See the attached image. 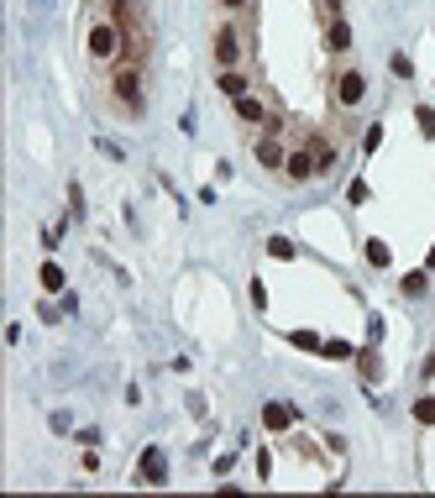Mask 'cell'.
Returning <instances> with one entry per match:
<instances>
[{
    "mask_svg": "<svg viewBox=\"0 0 435 498\" xmlns=\"http://www.w3.org/2000/svg\"><path fill=\"white\" fill-rule=\"evenodd\" d=\"M147 74H142V63H115L111 79H105V111L121 116V121H137L142 105H147Z\"/></svg>",
    "mask_w": 435,
    "mask_h": 498,
    "instance_id": "6da1fadb",
    "label": "cell"
},
{
    "mask_svg": "<svg viewBox=\"0 0 435 498\" xmlns=\"http://www.w3.org/2000/svg\"><path fill=\"white\" fill-rule=\"evenodd\" d=\"M210 52H215L220 69H236V63H242V52H247L242 26H236V21H220V26H215V37H210Z\"/></svg>",
    "mask_w": 435,
    "mask_h": 498,
    "instance_id": "7a4b0ae2",
    "label": "cell"
},
{
    "mask_svg": "<svg viewBox=\"0 0 435 498\" xmlns=\"http://www.w3.org/2000/svg\"><path fill=\"white\" fill-rule=\"evenodd\" d=\"M362 95H367V79H362L357 69H341V79H336V100L351 111V105H362Z\"/></svg>",
    "mask_w": 435,
    "mask_h": 498,
    "instance_id": "3957f363",
    "label": "cell"
},
{
    "mask_svg": "<svg viewBox=\"0 0 435 498\" xmlns=\"http://www.w3.org/2000/svg\"><path fill=\"white\" fill-rule=\"evenodd\" d=\"M283 173H288L294 184H310V179H320V168H315V157H310V153H288V157H283Z\"/></svg>",
    "mask_w": 435,
    "mask_h": 498,
    "instance_id": "277c9868",
    "label": "cell"
},
{
    "mask_svg": "<svg viewBox=\"0 0 435 498\" xmlns=\"http://www.w3.org/2000/svg\"><path fill=\"white\" fill-rule=\"evenodd\" d=\"M257 163H268V168H278V163H283V142H278V131L257 137Z\"/></svg>",
    "mask_w": 435,
    "mask_h": 498,
    "instance_id": "5b68a950",
    "label": "cell"
},
{
    "mask_svg": "<svg viewBox=\"0 0 435 498\" xmlns=\"http://www.w3.org/2000/svg\"><path fill=\"white\" fill-rule=\"evenodd\" d=\"M236 116H242L247 121V126H268V111H262V100H252V95H242V100H236Z\"/></svg>",
    "mask_w": 435,
    "mask_h": 498,
    "instance_id": "8992f818",
    "label": "cell"
},
{
    "mask_svg": "<svg viewBox=\"0 0 435 498\" xmlns=\"http://www.w3.org/2000/svg\"><path fill=\"white\" fill-rule=\"evenodd\" d=\"M325 43H331V52H346L351 48V26L341 16H331V21H325Z\"/></svg>",
    "mask_w": 435,
    "mask_h": 498,
    "instance_id": "52a82bcc",
    "label": "cell"
},
{
    "mask_svg": "<svg viewBox=\"0 0 435 498\" xmlns=\"http://www.w3.org/2000/svg\"><path fill=\"white\" fill-rule=\"evenodd\" d=\"M220 95H231V100H242L247 95V79L236 74V69H220Z\"/></svg>",
    "mask_w": 435,
    "mask_h": 498,
    "instance_id": "ba28073f",
    "label": "cell"
},
{
    "mask_svg": "<svg viewBox=\"0 0 435 498\" xmlns=\"http://www.w3.org/2000/svg\"><path fill=\"white\" fill-rule=\"evenodd\" d=\"M142 477H147V482H163V451H147V456H142Z\"/></svg>",
    "mask_w": 435,
    "mask_h": 498,
    "instance_id": "9c48e42d",
    "label": "cell"
},
{
    "mask_svg": "<svg viewBox=\"0 0 435 498\" xmlns=\"http://www.w3.org/2000/svg\"><path fill=\"white\" fill-rule=\"evenodd\" d=\"M315 168H320V173L336 168V147H331V142H315Z\"/></svg>",
    "mask_w": 435,
    "mask_h": 498,
    "instance_id": "30bf717a",
    "label": "cell"
},
{
    "mask_svg": "<svg viewBox=\"0 0 435 498\" xmlns=\"http://www.w3.org/2000/svg\"><path fill=\"white\" fill-rule=\"evenodd\" d=\"M262 420H268V430H288V409H283V404H268Z\"/></svg>",
    "mask_w": 435,
    "mask_h": 498,
    "instance_id": "8fae6325",
    "label": "cell"
},
{
    "mask_svg": "<svg viewBox=\"0 0 435 498\" xmlns=\"http://www.w3.org/2000/svg\"><path fill=\"white\" fill-rule=\"evenodd\" d=\"M220 11H226V16H247V6H252V0H215Z\"/></svg>",
    "mask_w": 435,
    "mask_h": 498,
    "instance_id": "7c38bea8",
    "label": "cell"
},
{
    "mask_svg": "<svg viewBox=\"0 0 435 498\" xmlns=\"http://www.w3.org/2000/svg\"><path fill=\"white\" fill-rule=\"evenodd\" d=\"M414 414H419L425 425H435V399H419V404H414Z\"/></svg>",
    "mask_w": 435,
    "mask_h": 498,
    "instance_id": "4fadbf2b",
    "label": "cell"
},
{
    "mask_svg": "<svg viewBox=\"0 0 435 498\" xmlns=\"http://www.w3.org/2000/svg\"><path fill=\"white\" fill-rule=\"evenodd\" d=\"M268 252H273V258H294V247H288L283 236H273V241H268Z\"/></svg>",
    "mask_w": 435,
    "mask_h": 498,
    "instance_id": "5bb4252c",
    "label": "cell"
},
{
    "mask_svg": "<svg viewBox=\"0 0 435 498\" xmlns=\"http://www.w3.org/2000/svg\"><path fill=\"white\" fill-rule=\"evenodd\" d=\"M43 284H47V289H63V273H58V267H52V262L43 267Z\"/></svg>",
    "mask_w": 435,
    "mask_h": 498,
    "instance_id": "9a60e30c",
    "label": "cell"
},
{
    "mask_svg": "<svg viewBox=\"0 0 435 498\" xmlns=\"http://www.w3.org/2000/svg\"><path fill=\"white\" fill-rule=\"evenodd\" d=\"M320 11H325V21H331V16H341V0H320Z\"/></svg>",
    "mask_w": 435,
    "mask_h": 498,
    "instance_id": "2e32d148",
    "label": "cell"
},
{
    "mask_svg": "<svg viewBox=\"0 0 435 498\" xmlns=\"http://www.w3.org/2000/svg\"><path fill=\"white\" fill-rule=\"evenodd\" d=\"M95 6H131V0H95Z\"/></svg>",
    "mask_w": 435,
    "mask_h": 498,
    "instance_id": "e0dca14e",
    "label": "cell"
}]
</instances>
